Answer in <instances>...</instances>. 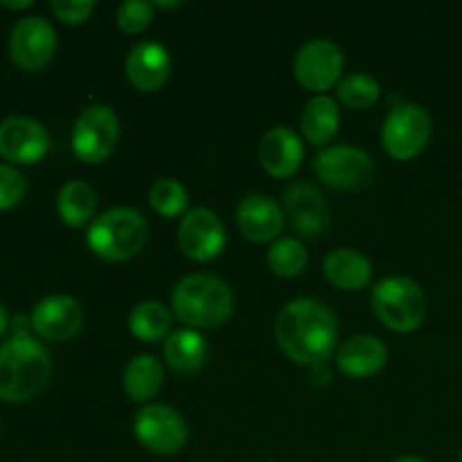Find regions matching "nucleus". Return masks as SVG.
Listing matches in <instances>:
<instances>
[{"label":"nucleus","mask_w":462,"mask_h":462,"mask_svg":"<svg viewBox=\"0 0 462 462\" xmlns=\"http://www.w3.org/2000/svg\"><path fill=\"white\" fill-rule=\"evenodd\" d=\"M275 338L293 364L307 368L328 364L338 343L337 314L316 298H296L278 314Z\"/></svg>","instance_id":"nucleus-1"},{"label":"nucleus","mask_w":462,"mask_h":462,"mask_svg":"<svg viewBox=\"0 0 462 462\" xmlns=\"http://www.w3.org/2000/svg\"><path fill=\"white\" fill-rule=\"evenodd\" d=\"M52 377L48 350L30 334L18 332L0 346V400L23 404L39 395Z\"/></svg>","instance_id":"nucleus-2"},{"label":"nucleus","mask_w":462,"mask_h":462,"mask_svg":"<svg viewBox=\"0 0 462 462\" xmlns=\"http://www.w3.org/2000/svg\"><path fill=\"white\" fill-rule=\"evenodd\" d=\"M171 310L189 329L219 328L235 314V293L215 275L194 273L174 287Z\"/></svg>","instance_id":"nucleus-3"},{"label":"nucleus","mask_w":462,"mask_h":462,"mask_svg":"<svg viewBox=\"0 0 462 462\" xmlns=\"http://www.w3.org/2000/svg\"><path fill=\"white\" fill-rule=\"evenodd\" d=\"M147 233V221L138 210L111 208L95 217L86 233V244L99 260L125 262L143 251Z\"/></svg>","instance_id":"nucleus-4"},{"label":"nucleus","mask_w":462,"mask_h":462,"mask_svg":"<svg viewBox=\"0 0 462 462\" xmlns=\"http://www.w3.org/2000/svg\"><path fill=\"white\" fill-rule=\"evenodd\" d=\"M373 310L388 329L400 334L415 332L427 319V296L418 282L404 275H391L374 284Z\"/></svg>","instance_id":"nucleus-5"},{"label":"nucleus","mask_w":462,"mask_h":462,"mask_svg":"<svg viewBox=\"0 0 462 462\" xmlns=\"http://www.w3.org/2000/svg\"><path fill=\"white\" fill-rule=\"evenodd\" d=\"M431 116L418 104L400 102L388 111L382 126V144L395 161H411L420 156L431 138Z\"/></svg>","instance_id":"nucleus-6"},{"label":"nucleus","mask_w":462,"mask_h":462,"mask_svg":"<svg viewBox=\"0 0 462 462\" xmlns=\"http://www.w3.org/2000/svg\"><path fill=\"white\" fill-rule=\"evenodd\" d=\"M120 140V120L106 104H93L81 111L72 129V152L81 162L97 165L106 161Z\"/></svg>","instance_id":"nucleus-7"},{"label":"nucleus","mask_w":462,"mask_h":462,"mask_svg":"<svg viewBox=\"0 0 462 462\" xmlns=\"http://www.w3.org/2000/svg\"><path fill=\"white\" fill-rule=\"evenodd\" d=\"M314 171L325 185L334 189H361L374 179V161L364 149L334 144L316 156Z\"/></svg>","instance_id":"nucleus-8"},{"label":"nucleus","mask_w":462,"mask_h":462,"mask_svg":"<svg viewBox=\"0 0 462 462\" xmlns=\"http://www.w3.org/2000/svg\"><path fill=\"white\" fill-rule=\"evenodd\" d=\"M134 433L152 454H179L188 442V424L183 415L165 404H147L135 413Z\"/></svg>","instance_id":"nucleus-9"},{"label":"nucleus","mask_w":462,"mask_h":462,"mask_svg":"<svg viewBox=\"0 0 462 462\" xmlns=\"http://www.w3.org/2000/svg\"><path fill=\"white\" fill-rule=\"evenodd\" d=\"M346 66L341 48L328 39H314L302 45L293 61V75L298 84L316 95L341 84V72Z\"/></svg>","instance_id":"nucleus-10"},{"label":"nucleus","mask_w":462,"mask_h":462,"mask_svg":"<svg viewBox=\"0 0 462 462\" xmlns=\"http://www.w3.org/2000/svg\"><path fill=\"white\" fill-rule=\"evenodd\" d=\"M57 52V32L43 16H25L9 34V54L21 70H43Z\"/></svg>","instance_id":"nucleus-11"},{"label":"nucleus","mask_w":462,"mask_h":462,"mask_svg":"<svg viewBox=\"0 0 462 462\" xmlns=\"http://www.w3.org/2000/svg\"><path fill=\"white\" fill-rule=\"evenodd\" d=\"M179 248L188 260L199 264L217 260L226 248L224 221L208 208L185 212L179 226Z\"/></svg>","instance_id":"nucleus-12"},{"label":"nucleus","mask_w":462,"mask_h":462,"mask_svg":"<svg viewBox=\"0 0 462 462\" xmlns=\"http://www.w3.org/2000/svg\"><path fill=\"white\" fill-rule=\"evenodd\" d=\"M50 135L39 120L12 116L0 122V156L7 162L34 165L48 156Z\"/></svg>","instance_id":"nucleus-13"},{"label":"nucleus","mask_w":462,"mask_h":462,"mask_svg":"<svg viewBox=\"0 0 462 462\" xmlns=\"http://www.w3.org/2000/svg\"><path fill=\"white\" fill-rule=\"evenodd\" d=\"M84 325V307L70 296L54 293L36 302L32 311V329L43 341L61 343L70 341Z\"/></svg>","instance_id":"nucleus-14"},{"label":"nucleus","mask_w":462,"mask_h":462,"mask_svg":"<svg viewBox=\"0 0 462 462\" xmlns=\"http://www.w3.org/2000/svg\"><path fill=\"white\" fill-rule=\"evenodd\" d=\"M284 208L302 237H319L329 228V208L311 183H291L284 189Z\"/></svg>","instance_id":"nucleus-15"},{"label":"nucleus","mask_w":462,"mask_h":462,"mask_svg":"<svg viewBox=\"0 0 462 462\" xmlns=\"http://www.w3.org/2000/svg\"><path fill=\"white\" fill-rule=\"evenodd\" d=\"M237 226L248 242H273L284 228V210L266 194H248L237 206Z\"/></svg>","instance_id":"nucleus-16"},{"label":"nucleus","mask_w":462,"mask_h":462,"mask_svg":"<svg viewBox=\"0 0 462 462\" xmlns=\"http://www.w3.org/2000/svg\"><path fill=\"white\" fill-rule=\"evenodd\" d=\"M125 72L134 88L143 90V93H153L170 79L171 57L165 45L158 41H143L131 48Z\"/></svg>","instance_id":"nucleus-17"},{"label":"nucleus","mask_w":462,"mask_h":462,"mask_svg":"<svg viewBox=\"0 0 462 462\" xmlns=\"http://www.w3.org/2000/svg\"><path fill=\"white\" fill-rule=\"evenodd\" d=\"M302 140L296 131L287 126H273L262 135L260 143V161L264 171H269L273 179H291L302 165Z\"/></svg>","instance_id":"nucleus-18"},{"label":"nucleus","mask_w":462,"mask_h":462,"mask_svg":"<svg viewBox=\"0 0 462 462\" xmlns=\"http://www.w3.org/2000/svg\"><path fill=\"white\" fill-rule=\"evenodd\" d=\"M388 361V350L377 337L359 334L347 338L337 350V368L350 379H370L382 373Z\"/></svg>","instance_id":"nucleus-19"},{"label":"nucleus","mask_w":462,"mask_h":462,"mask_svg":"<svg viewBox=\"0 0 462 462\" xmlns=\"http://www.w3.org/2000/svg\"><path fill=\"white\" fill-rule=\"evenodd\" d=\"M323 273L341 291H361L373 282V264L356 248H334L328 253Z\"/></svg>","instance_id":"nucleus-20"},{"label":"nucleus","mask_w":462,"mask_h":462,"mask_svg":"<svg viewBox=\"0 0 462 462\" xmlns=\"http://www.w3.org/2000/svg\"><path fill=\"white\" fill-rule=\"evenodd\" d=\"M338 126H341V111H338L337 99L328 95H316L302 108L300 131L307 143L323 147L337 135Z\"/></svg>","instance_id":"nucleus-21"},{"label":"nucleus","mask_w":462,"mask_h":462,"mask_svg":"<svg viewBox=\"0 0 462 462\" xmlns=\"http://www.w3.org/2000/svg\"><path fill=\"white\" fill-rule=\"evenodd\" d=\"M208 346L199 329H176L165 338V361L174 373L194 374L206 365Z\"/></svg>","instance_id":"nucleus-22"},{"label":"nucleus","mask_w":462,"mask_h":462,"mask_svg":"<svg viewBox=\"0 0 462 462\" xmlns=\"http://www.w3.org/2000/svg\"><path fill=\"white\" fill-rule=\"evenodd\" d=\"M165 382L162 364L153 355H138L126 364L122 374L125 393L134 402H149L158 395Z\"/></svg>","instance_id":"nucleus-23"},{"label":"nucleus","mask_w":462,"mask_h":462,"mask_svg":"<svg viewBox=\"0 0 462 462\" xmlns=\"http://www.w3.org/2000/svg\"><path fill=\"white\" fill-rule=\"evenodd\" d=\"M97 210V194L86 180H68L57 194V212L70 228L93 224Z\"/></svg>","instance_id":"nucleus-24"},{"label":"nucleus","mask_w":462,"mask_h":462,"mask_svg":"<svg viewBox=\"0 0 462 462\" xmlns=\"http://www.w3.org/2000/svg\"><path fill=\"white\" fill-rule=\"evenodd\" d=\"M129 329L138 341L156 343L170 337L171 311L162 302L144 300L134 307L129 316Z\"/></svg>","instance_id":"nucleus-25"},{"label":"nucleus","mask_w":462,"mask_h":462,"mask_svg":"<svg viewBox=\"0 0 462 462\" xmlns=\"http://www.w3.org/2000/svg\"><path fill=\"white\" fill-rule=\"evenodd\" d=\"M266 262L278 278H296L307 266V248L300 239L282 237L269 248Z\"/></svg>","instance_id":"nucleus-26"},{"label":"nucleus","mask_w":462,"mask_h":462,"mask_svg":"<svg viewBox=\"0 0 462 462\" xmlns=\"http://www.w3.org/2000/svg\"><path fill=\"white\" fill-rule=\"evenodd\" d=\"M337 95L341 104H346L347 108L365 111L373 104H377L379 95H382V86H379V81L373 75L355 72V75H347L346 79H341V84L337 86Z\"/></svg>","instance_id":"nucleus-27"},{"label":"nucleus","mask_w":462,"mask_h":462,"mask_svg":"<svg viewBox=\"0 0 462 462\" xmlns=\"http://www.w3.org/2000/svg\"><path fill=\"white\" fill-rule=\"evenodd\" d=\"M149 206L165 219H176L188 210V192L174 179H161L149 189Z\"/></svg>","instance_id":"nucleus-28"},{"label":"nucleus","mask_w":462,"mask_h":462,"mask_svg":"<svg viewBox=\"0 0 462 462\" xmlns=\"http://www.w3.org/2000/svg\"><path fill=\"white\" fill-rule=\"evenodd\" d=\"M153 3L147 0H131V3H122L117 7L116 21L117 27L126 34H140V32L147 30L153 21Z\"/></svg>","instance_id":"nucleus-29"},{"label":"nucleus","mask_w":462,"mask_h":462,"mask_svg":"<svg viewBox=\"0 0 462 462\" xmlns=\"http://www.w3.org/2000/svg\"><path fill=\"white\" fill-rule=\"evenodd\" d=\"M27 192L25 176L12 165H3L0 162V210H9V208L18 206Z\"/></svg>","instance_id":"nucleus-30"},{"label":"nucleus","mask_w":462,"mask_h":462,"mask_svg":"<svg viewBox=\"0 0 462 462\" xmlns=\"http://www.w3.org/2000/svg\"><path fill=\"white\" fill-rule=\"evenodd\" d=\"M50 9L66 25H79V23H86L90 18L95 9V0H52Z\"/></svg>","instance_id":"nucleus-31"},{"label":"nucleus","mask_w":462,"mask_h":462,"mask_svg":"<svg viewBox=\"0 0 462 462\" xmlns=\"http://www.w3.org/2000/svg\"><path fill=\"white\" fill-rule=\"evenodd\" d=\"M310 377L316 386H328L329 379H332V373H329L328 364H319V365H311Z\"/></svg>","instance_id":"nucleus-32"},{"label":"nucleus","mask_w":462,"mask_h":462,"mask_svg":"<svg viewBox=\"0 0 462 462\" xmlns=\"http://www.w3.org/2000/svg\"><path fill=\"white\" fill-rule=\"evenodd\" d=\"M3 7H7V9H25V7H30V0H21V3H9V0H3Z\"/></svg>","instance_id":"nucleus-33"},{"label":"nucleus","mask_w":462,"mask_h":462,"mask_svg":"<svg viewBox=\"0 0 462 462\" xmlns=\"http://www.w3.org/2000/svg\"><path fill=\"white\" fill-rule=\"evenodd\" d=\"M5 329H7V311H5V307L0 305V337H3Z\"/></svg>","instance_id":"nucleus-34"},{"label":"nucleus","mask_w":462,"mask_h":462,"mask_svg":"<svg viewBox=\"0 0 462 462\" xmlns=\"http://www.w3.org/2000/svg\"><path fill=\"white\" fill-rule=\"evenodd\" d=\"M395 462H427V460L420 458V456H402V458H397Z\"/></svg>","instance_id":"nucleus-35"},{"label":"nucleus","mask_w":462,"mask_h":462,"mask_svg":"<svg viewBox=\"0 0 462 462\" xmlns=\"http://www.w3.org/2000/svg\"><path fill=\"white\" fill-rule=\"evenodd\" d=\"M183 3H153V7H161V9H174V7H180Z\"/></svg>","instance_id":"nucleus-36"},{"label":"nucleus","mask_w":462,"mask_h":462,"mask_svg":"<svg viewBox=\"0 0 462 462\" xmlns=\"http://www.w3.org/2000/svg\"><path fill=\"white\" fill-rule=\"evenodd\" d=\"M458 462H462V451H460V458H458Z\"/></svg>","instance_id":"nucleus-37"},{"label":"nucleus","mask_w":462,"mask_h":462,"mask_svg":"<svg viewBox=\"0 0 462 462\" xmlns=\"http://www.w3.org/2000/svg\"><path fill=\"white\" fill-rule=\"evenodd\" d=\"M269 462H278V460H269Z\"/></svg>","instance_id":"nucleus-38"}]
</instances>
